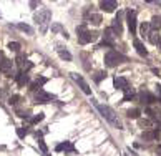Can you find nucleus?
<instances>
[{
  "label": "nucleus",
  "mask_w": 161,
  "mask_h": 156,
  "mask_svg": "<svg viewBox=\"0 0 161 156\" xmlns=\"http://www.w3.org/2000/svg\"><path fill=\"white\" fill-rule=\"evenodd\" d=\"M93 105H95V108H97L98 111H100V115L103 116V118L108 121V123H111L113 126H116L118 130L123 128V125H121V121L118 120V116H116V113L113 110H111L110 106L106 105H101V103H97V101H93Z\"/></svg>",
  "instance_id": "1"
},
{
  "label": "nucleus",
  "mask_w": 161,
  "mask_h": 156,
  "mask_svg": "<svg viewBox=\"0 0 161 156\" xmlns=\"http://www.w3.org/2000/svg\"><path fill=\"white\" fill-rule=\"evenodd\" d=\"M35 22L40 25V32L42 33H45L47 30H48V23H50V20H52V12L48 9H43V10H40L38 14H35Z\"/></svg>",
  "instance_id": "2"
},
{
  "label": "nucleus",
  "mask_w": 161,
  "mask_h": 156,
  "mask_svg": "<svg viewBox=\"0 0 161 156\" xmlns=\"http://www.w3.org/2000/svg\"><path fill=\"white\" fill-rule=\"evenodd\" d=\"M125 60L126 58H125L123 55H120L116 50H110L105 55V65L106 67H110V68H113V67H118L120 63H123Z\"/></svg>",
  "instance_id": "3"
},
{
  "label": "nucleus",
  "mask_w": 161,
  "mask_h": 156,
  "mask_svg": "<svg viewBox=\"0 0 161 156\" xmlns=\"http://www.w3.org/2000/svg\"><path fill=\"white\" fill-rule=\"evenodd\" d=\"M98 38V33L97 32H92V30H85V32L78 33V42L82 43V45H87V43H92V42H95Z\"/></svg>",
  "instance_id": "4"
},
{
  "label": "nucleus",
  "mask_w": 161,
  "mask_h": 156,
  "mask_svg": "<svg viewBox=\"0 0 161 156\" xmlns=\"http://www.w3.org/2000/svg\"><path fill=\"white\" fill-rule=\"evenodd\" d=\"M126 22H128L130 33L135 35V33H136V12H135V10H128V12H126Z\"/></svg>",
  "instance_id": "5"
},
{
  "label": "nucleus",
  "mask_w": 161,
  "mask_h": 156,
  "mask_svg": "<svg viewBox=\"0 0 161 156\" xmlns=\"http://www.w3.org/2000/svg\"><path fill=\"white\" fill-rule=\"evenodd\" d=\"M72 78L78 83V87L83 90V93H85V95H92V90H90V87H88V83L83 80V77H80V75H77V73H72Z\"/></svg>",
  "instance_id": "6"
},
{
  "label": "nucleus",
  "mask_w": 161,
  "mask_h": 156,
  "mask_svg": "<svg viewBox=\"0 0 161 156\" xmlns=\"http://www.w3.org/2000/svg\"><path fill=\"white\" fill-rule=\"evenodd\" d=\"M52 100H55V95L47 93V92H42V90H38L37 97H35V101H37V103H50Z\"/></svg>",
  "instance_id": "7"
},
{
  "label": "nucleus",
  "mask_w": 161,
  "mask_h": 156,
  "mask_svg": "<svg viewBox=\"0 0 161 156\" xmlns=\"http://www.w3.org/2000/svg\"><path fill=\"white\" fill-rule=\"evenodd\" d=\"M121 19H123V12H118V15L115 17V20H113V32H115V35H121L123 33V25H121Z\"/></svg>",
  "instance_id": "8"
},
{
  "label": "nucleus",
  "mask_w": 161,
  "mask_h": 156,
  "mask_svg": "<svg viewBox=\"0 0 161 156\" xmlns=\"http://www.w3.org/2000/svg\"><path fill=\"white\" fill-rule=\"evenodd\" d=\"M113 85H115L116 90H123V92H125V90L128 88V80H126V78H123V77H115Z\"/></svg>",
  "instance_id": "9"
},
{
  "label": "nucleus",
  "mask_w": 161,
  "mask_h": 156,
  "mask_svg": "<svg viewBox=\"0 0 161 156\" xmlns=\"http://www.w3.org/2000/svg\"><path fill=\"white\" fill-rule=\"evenodd\" d=\"M100 7L105 10V12H115V10L118 9V4L113 2V0H103L100 4Z\"/></svg>",
  "instance_id": "10"
},
{
  "label": "nucleus",
  "mask_w": 161,
  "mask_h": 156,
  "mask_svg": "<svg viewBox=\"0 0 161 156\" xmlns=\"http://www.w3.org/2000/svg\"><path fill=\"white\" fill-rule=\"evenodd\" d=\"M55 150H57V151H70V153L75 151L73 145H72L70 141H63V143H60V145H57Z\"/></svg>",
  "instance_id": "11"
},
{
  "label": "nucleus",
  "mask_w": 161,
  "mask_h": 156,
  "mask_svg": "<svg viewBox=\"0 0 161 156\" xmlns=\"http://www.w3.org/2000/svg\"><path fill=\"white\" fill-rule=\"evenodd\" d=\"M115 32H113V28H106L105 32H103V42L106 43H111L113 45V40H115Z\"/></svg>",
  "instance_id": "12"
},
{
  "label": "nucleus",
  "mask_w": 161,
  "mask_h": 156,
  "mask_svg": "<svg viewBox=\"0 0 161 156\" xmlns=\"http://www.w3.org/2000/svg\"><path fill=\"white\" fill-rule=\"evenodd\" d=\"M47 82H48V80H47L45 77H38L37 80H35V82H33L32 85H30V90H33V92H37L38 88H42V87H43V85H45Z\"/></svg>",
  "instance_id": "13"
},
{
  "label": "nucleus",
  "mask_w": 161,
  "mask_h": 156,
  "mask_svg": "<svg viewBox=\"0 0 161 156\" xmlns=\"http://www.w3.org/2000/svg\"><path fill=\"white\" fill-rule=\"evenodd\" d=\"M57 53H58V55H60V58L62 60H67V62H70V60H72V53H70L68 50H67V48H63V47H57Z\"/></svg>",
  "instance_id": "14"
},
{
  "label": "nucleus",
  "mask_w": 161,
  "mask_h": 156,
  "mask_svg": "<svg viewBox=\"0 0 161 156\" xmlns=\"http://www.w3.org/2000/svg\"><path fill=\"white\" fill-rule=\"evenodd\" d=\"M15 80H17V83H19L20 87H23V85H27L28 83V75L25 73V72H19L17 75H14Z\"/></svg>",
  "instance_id": "15"
},
{
  "label": "nucleus",
  "mask_w": 161,
  "mask_h": 156,
  "mask_svg": "<svg viewBox=\"0 0 161 156\" xmlns=\"http://www.w3.org/2000/svg\"><path fill=\"white\" fill-rule=\"evenodd\" d=\"M133 45H135V48H136V52H138L141 57H148V50L145 48V45H143L140 40H135L133 42Z\"/></svg>",
  "instance_id": "16"
},
{
  "label": "nucleus",
  "mask_w": 161,
  "mask_h": 156,
  "mask_svg": "<svg viewBox=\"0 0 161 156\" xmlns=\"http://www.w3.org/2000/svg\"><path fill=\"white\" fill-rule=\"evenodd\" d=\"M140 100H141V103L151 105V103H155V101H156V98L153 97L151 93H141V95H140Z\"/></svg>",
  "instance_id": "17"
},
{
  "label": "nucleus",
  "mask_w": 161,
  "mask_h": 156,
  "mask_svg": "<svg viewBox=\"0 0 161 156\" xmlns=\"http://www.w3.org/2000/svg\"><path fill=\"white\" fill-rule=\"evenodd\" d=\"M150 28H153L155 32H158L161 28V17H153V20L150 22Z\"/></svg>",
  "instance_id": "18"
},
{
  "label": "nucleus",
  "mask_w": 161,
  "mask_h": 156,
  "mask_svg": "<svg viewBox=\"0 0 161 156\" xmlns=\"http://www.w3.org/2000/svg\"><path fill=\"white\" fill-rule=\"evenodd\" d=\"M17 28H20L22 32L28 33V35H33V28L30 25H27V23H17Z\"/></svg>",
  "instance_id": "19"
},
{
  "label": "nucleus",
  "mask_w": 161,
  "mask_h": 156,
  "mask_svg": "<svg viewBox=\"0 0 161 156\" xmlns=\"http://www.w3.org/2000/svg\"><path fill=\"white\" fill-rule=\"evenodd\" d=\"M52 32H62L65 38H68V33L63 30V27H62L60 23H53V25H52Z\"/></svg>",
  "instance_id": "20"
},
{
  "label": "nucleus",
  "mask_w": 161,
  "mask_h": 156,
  "mask_svg": "<svg viewBox=\"0 0 161 156\" xmlns=\"http://www.w3.org/2000/svg\"><path fill=\"white\" fill-rule=\"evenodd\" d=\"M135 97V90L133 88H126V90H125V97H123V101H128V100H131V98Z\"/></svg>",
  "instance_id": "21"
},
{
  "label": "nucleus",
  "mask_w": 161,
  "mask_h": 156,
  "mask_svg": "<svg viewBox=\"0 0 161 156\" xmlns=\"http://www.w3.org/2000/svg\"><path fill=\"white\" fill-rule=\"evenodd\" d=\"M150 23H141V27H140V32H141V35L143 37H148L150 35Z\"/></svg>",
  "instance_id": "22"
},
{
  "label": "nucleus",
  "mask_w": 161,
  "mask_h": 156,
  "mask_svg": "<svg viewBox=\"0 0 161 156\" xmlns=\"http://www.w3.org/2000/svg\"><path fill=\"white\" fill-rule=\"evenodd\" d=\"M20 65H22V70L25 72V73H27L28 70H30V68L33 67V63L30 62V60H22V62H20Z\"/></svg>",
  "instance_id": "23"
},
{
  "label": "nucleus",
  "mask_w": 161,
  "mask_h": 156,
  "mask_svg": "<svg viewBox=\"0 0 161 156\" xmlns=\"http://www.w3.org/2000/svg\"><path fill=\"white\" fill-rule=\"evenodd\" d=\"M90 22H92L93 25H100L101 23V15L100 14H92L90 15Z\"/></svg>",
  "instance_id": "24"
},
{
  "label": "nucleus",
  "mask_w": 161,
  "mask_h": 156,
  "mask_svg": "<svg viewBox=\"0 0 161 156\" xmlns=\"http://www.w3.org/2000/svg\"><path fill=\"white\" fill-rule=\"evenodd\" d=\"M148 38H150V42H151V43H155V45H158V43H160V40H161V37L158 35L156 32H155V33H150V35H148Z\"/></svg>",
  "instance_id": "25"
},
{
  "label": "nucleus",
  "mask_w": 161,
  "mask_h": 156,
  "mask_svg": "<svg viewBox=\"0 0 161 156\" xmlns=\"http://www.w3.org/2000/svg\"><path fill=\"white\" fill-rule=\"evenodd\" d=\"M126 115H128V118H138V116H140V110H138V108H131V110L126 111Z\"/></svg>",
  "instance_id": "26"
},
{
  "label": "nucleus",
  "mask_w": 161,
  "mask_h": 156,
  "mask_svg": "<svg viewBox=\"0 0 161 156\" xmlns=\"http://www.w3.org/2000/svg\"><path fill=\"white\" fill-rule=\"evenodd\" d=\"M105 77H106V73H105V72H97V73H95V77H93V80H95L97 83H100Z\"/></svg>",
  "instance_id": "27"
},
{
  "label": "nucleus",
  "mask_w": 161,
  "mask_h": 156,
  "mask_svg": "<svg viewBox=\"0 0 161 156\" xmlns=\"http://www.w3.org/2000/svg\"><path fill=\"white\" fill-rule=\"evenodd\" d=\"M43 118H45V113H38V115H35L32 120H30V121H32V123L35 125V123H40V121H42Z\"/></svg>",
  "instance_id": "28"
},
{
  "label": "nucleus",
  "mask_w": 161,
  "mask_h": 156,
  "mask_svg": "<svg viewBox=\"0 0 161 156\" xmlns=\"http://www.w3.org/2000/svg\"><path fill=\"white\" fill-rule=\"evenodd\" d=\"M9 50L19 52L20 50V43H17V42H10V43H9Z\"/></svg>",
  "instance_id": "29"
},
{
  "label": "nucleus",
  "mask_w": 161,
  "mask_h": 156,
  "mask_svg": "<svg viewBox=\"0 0 161 156\" xmlns=\"http://www.w3.org/2000/svg\"><path fill=\"white\" fill-rule=\"evenodd\" d=\"M140 126H146V128H150V126H153V121L151 120H140Z\"/></svg>",
  "instance_id": "30"
},
{
  "label": "nucleus",
  "mask_w": 161,
  "mask_h": 156,
  "mask_svg": "<svg viewBox=\"0 0 161 156\" xmlns=\"http://www.w3.org/2000/svg\"><path fill=\"white\" fill-rule=\"evenodd\" d=\"M38 146H40V150L45 153V155L48 153V148H47V145H45V141H43V140H38Z\"/></svg>",
  "instance_id": "31"
},
{
  "label": "nucleus",
  "mask_w": 161,
  "mask_h": 156,
  "mask_svg": "<svg viewBox=\"0 0 161 156\" xmlns=\"http://www.w3.org/2000/svg\"><path fill=\"white\" fill-rule=\"evenodd\" d=\"M17 135H19V138H25V135H27V128H19L17 130Z\"/></svg>",
  "instance_id": "32"
},
{
  "label": "nucleus",
  "mask_w": 161,
  "mask_h": 156,
  "mask_svg": "<svg viewBox=\"0 0 161 156\" xmlns=\"http://www.w3.org/2000/svg\"><path fill=\"white\" fill-rule=\"evenodd\" d=\"M19 100H20V97H19V95H14V97H10L9 103H10V105H15V103H19Z\"/></svg>",
  "instance_id": "33"
},
{
  "label": "nucleus",
  "mask_w": 161,
  "mask_h": 156,
  "mask_svg": "<svg viewBox=\"0 0 161 156\" xmlns=\"http://www.w3.org/2000/svg\"><path fill=\"white\" fill-rule=\"evenodd\" d=\"M156 88H158V93H160V95H161V85H158Z\"/></svg>",
  "instance_id": "34"
},
{
  "label": "nucleus",
  "mask_w": 161,
  "mask_h": 156,
  "mask_svg": "<svg viewBox=\"0 0 161 156\" xmlns=\"http://www.w3.org/2000/svg\"><path fill=\"white\" fill-rule=\"evenodd\" d=\"M158 45H160V50H161V40H160V43H158Z\"/></svg>",
  "instance_id": "35"
}]
</instances>
